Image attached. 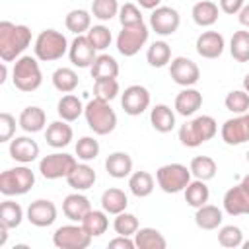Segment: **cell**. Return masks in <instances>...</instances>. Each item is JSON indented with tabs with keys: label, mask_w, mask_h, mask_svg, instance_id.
<instances>
[{
	"label": "cell",
	"mask_w": 249,
	"mask_h": 249,
	"mask_svg": "<svg viewBox=\"0 0 249 249\" xmlns=\"http://www.w3.org/2000/svg\"><path fill=\"white\" fill-rule=\"evenodd\" d=\"M31 43V29L12 21H0V58L4 62L18 60Z\"/></svg>",
	"instance_id": "6da1fadb"
},
{
	"label": "cell",
	"mask_w": 249,
	"mask_h": 249,
	"mask_svg": "<svg viewBox=\"0 0 249 249\" xmlns=\"http://www.w3.org/2000/svg\"><path fill=\"white\" fill-rule=\"evenodd\" d=\"M218 132V123L210 115H198L179 128V140L187 148H196L208 140H212Z\"/></svg>",
	"instance_id": "7a4b0ae2"
},
{
	"label": "cell",
	"mask_w": 249,
	"mask_h": 249,
	"mask_svg": "<svg viewBox=\"0 0 249 249\" xmlns=\"http://www.w3.org/2000/svg\"><path fill=\"white\" fill-rule=\"evenodd\" d=\"M39 58L37 56H29L23 54L14 62L12 68V82L16 86V89L31 93L35 89H39V86L43 84V74L39 68Z\"/></svg>",
	"instance_id": "3957f363"
},
{
	"label": "cell",
	"mask_w": 249,
	"mask_h": 249,
	"mask_svg": "<svg viewBox=\"0 0 249 249\" xmlns=\"http://www.w3.org/2000/svg\"><path fill=\"white\" fill-rule=\"evenodd\" d=\"M84 117H86L88 126L99 136H105V134L113 132L115 126H117V113L113 111L109 101H103V99H97V97H93L86 105Z\"/></svg>",
	"instance_id": "277c9868"
},
{
	"label": "cell",
	"mask_w": 249,
	"mask_h": 249,
	"mask_svg": "<svg viewBox=\"0 0 249 249\" xmlns=\"http://www.w3.org/2000/svg\"><path fill=\"white\" fill-rule=\"evenodd\" d=\"M68 49L70 45L66 41V35L56 29H43L37 35L35 45H33L35 56L43 62H53V60L62 58L68 53Z\"/></svg>",
	"instance_id": "5b68a950"
},
{
	"label": "cell",
	"mask_w": 249,
	"mask_h": 249,
	"mask_svg": "<svg viewBox=\"0 0 249 249\" xmlns=\"http://www.w3.org/2000/svg\"><path fill=\"white\" fill-rule=\"evenodd\" d=\"M33 185H35V173L25 165H18L0 173V193L4 196L25 195L31 191Z\"/></svg>",
	"instance_id": "8992f818"
},
{
	"label": "cell",
	"mask_w": 249,
	"mask_h": 249,
	"mask_svg": "<svg viewBox=\"0 0 249 249\" xmlns=\"http://www.w3.org/2000/svg\"><path fill=\"white\" fill-rule=\"evenodd\" d=\"M191 169L183 163H167V165H161L158 171H156V181H158V187L167 193V195H175V193H181L185 191V187L191 183Z\"/></svg>",
	"instance_id": "52a82bcc"
},
{
	"label": "cell",
	"mask_w": 249,
	"mask_h": 249,
	"mask_svg": "<svg viewBox=\"0 0 249 249\" xmlns=\"http://www.w3.org/2000/svg\"><path fill=\"white\" fill-rule=\"evenodd\" d=\"M78 165L76 158L70 156V154H64V152H54V154H49L45 156L41 161H39V171L45 179L49 181H54V179H66L68 173Z\"/></svg>",
	"instance_id": "ba28073f"
},
{
	"label": "cell",
	"mask_w": 249,
	"mask_h": 249,
	"mask_svg": "<svg viewBox=\"0 0 249 249\" xmlns=\"http://www.w3.org/2000/svg\"><path fill=\"white\" fill-rule=\"evenodd\" d=\"M148 35H150V31H148L146 23L123 27L117 35V51L123 56H134L146 45Z\"/></svg>",
	"instance_id": "9c48e42d"
},
{
	"label": "cell",
	"mask_w": 249,
	"mask_h": 249,
	"mask_svg": "<svg viewBox=\"0 0 249 249\" xmlns=\"http://www.w3.org/2000/svg\"><path fill=\"white\" fill-rule=\"evenodd\" d=\"M53 243L58 249H86L91 243V235L84 230L82 224H68L56 228L53 233Z\"/></svg>",
	"instance_id": "30bf717a"
},
{
	"label": "cell",
	"mask_w": 249,
	"mask_h": 249,
	"mask_svg": "<svg viewBox=\"0 0 249 249\" xmlns=\"http://www.w3.org/2000/svg\"><path fill=\"white\" fill-rule=\"evenodd\" d=\"M179 25H181V16L171 6H158L150 14V27L161 37L173 35L179 29Z\"/></svg>",
	"instance_id": "8fae6325"
},
{
	"label": "cell",
	"mask_w": 249,
	"mask_h": 249,
	"mask_svg": "<svg viewBox=\"0 0 249 249\" xmlns=\"http://www.w3.org/2000/svg\"><path fill=\"white\" fill-rule=\"evenodd\" d=\"M169 76H171V80L177 86L191 88V86H195L198 82L200 70H198V66H196L195 60H191L187 56H175L169 62Z\"/></svg>",
	"instance_id": "7c38bea8"
},
{
	"label": "cell",
	"mask_w": 249,
	"mask_h": 249,
	"mask_svg": "<svg viewBox=\"0 0 249 249\" xmlns=\"http://www.w3.org/2000/svg\"><path fill=\"white\" fill-rule=\"evenodd\" d=\"M121 105L126 115L138 117L150 107V91L140 84H132V86L124 88V91L121 95Z\"/></svg>",
	"instance_id": "4fadbf2b"
},
{
	"label": "cell",
	"mask_w": 249,
	"mask_h": 249,
	"mask_svg": "<svg viewBox=\"0 0 249 249\" xmlns=\"http://www.w3.org/2000/svg\"><path fill=\"white\" fill-rule=\"evenodd\" d=\"M70 62L78 68H91L93 60L97 58V49L89 43L88 35H76V39L70 43L68 49Z\"/></svg>",
	"instance_id": "5bb4252c"
},
{
	"label": "cell",
	"mask_w": 249,
	"mask_h": 249,
	"mask_svg": "<svg viewBox=\"0 0 249 249\" xmlns=\"http://www.w3.org/2000/svg\"><path fill=\"white\" fill-rule=\"evenodd\" d=\"M224 210L230 214V216H243V214H249V187L239 183L231 189L226 191L224 195Z\"/></svg>",
	"instance_id": "9a60e30c"
},
{
	"label": "cell",
	"mask_w": 249,
	"mask_h": 249,
	"mask_svg": "<svg viewBox=\"0 0 249 249\" xmlns=\"http://www.w3.org/2000/svg\"><path fill=\"white\" fill-rule=\"evenodd\" d=\"M27 220L29 224L37 226V228H47L53 226L56 220V206L53 200L49 198H37L29 204L27 208Z\"/></svg>",
	"instance_id": "2e32d148"
},
{
	"label": "cell",
	"mask_w": 249,
	"mask_h": 249,
	"mask_svg": "<svg viewBox=\"0 0 249 249\" xmlns=\"http://www.w3.org/2000/svg\"><path fill=\"white\" fill-rule=\"evenodd\" d=\"M224 47H226L224 35L218 33V31H202L196 37V43H195L196 53L202 58H210V60L212 58H218L224 53Z\"/></svg>",
	"instance_id": "e0dca14e"
},
{
	"label": "cell",
	"mask_w": 249,
	"mask_h": 249,
	"mask_svg": "<svg viewBox=\"0 0 249 249\" xmlns=\"http://www.w3.org/2000/svg\"><path fill=\"white\" fill-rule=\"evenodd\" d=\"M91 210V202L86 195H82L80 191L72 193V195H66L64 196V202H62V212L64 216L70 220V222H82L86 218V214Z\"/></svg>",
	"instance_id": "ac0fdd59"
},
{
	"label": "cell",
	"mask_w": 249,
	"mask_h": 249,
	"mask_svg": "<svg viewBox=\"0 0 249 249\" xmlns=\"http://www.w3.org/2000/svg\"><path fill=\"white\" fill-rule=\"evenodd\" d=\"M10 156L19 163H31L39 158V144L29 136H16L10 140Z\"/></svg>",
	"instance_id": "d6986e66"
},
{
	"label": "cell",
	"mask_w": 249,
	"mask_h": 249,
	"mask_svg": "<svg viewBox=\"0 0 249 249\" xmlns=\"http://www.w3.org/2000/svg\"><path fill=\"white\" fill-rule=\"evenodd\" d=\"M202 107V93L195 88H185L175 97V111L183 117L195 115Z\"/></svg>",
	"instance_id": "ffe728a7"
},
{
	"label": "cell",
	"mask_w": 249,
	"mask_h": 249,
	"mask_svg": "<svg viewBox=\"0 0 249 249\" xmlns=\"http://www.w3.org/2000/svg\"><path fill=\"white\" fill-rule=\"evenodd\" d=\"M222 140L228 146H239L243 142H247V130H245V123H243V115H237L233 119H228L222 128H220Z\"/></svg>",
	"instance_id": "44dd1931"
},
{
	"label": "cell",
	"mask_w": 249,
	"mask_h": 249,
	"mask_svg": "<svg viewBox=\"0 0 249 249\" xmlns=\"http://www.w3.org/2000/svg\"><path fill=\"white\" fill-rule=\"evenodd\" d=\"M72 138H74V132L66 121H54L47 126L45 140L51 148H64L72 142Z\"/></svg>",
	"instance_id": "7402d4cb"
},
{
	"label": "cell",
	"mask_w": 249,
	"mask_h": 249,
	"mask_svg": "<svg viewBox=\"0 0 249 249\" xmlns=\"http://www.w3.org/2000/svg\"><path fill=\"white\" fill-rule=\"evenodd\" d=\"M105 171L115 179L130 177V173H132V158L126 152H113L105 160Z\"/></svg>",
	"instance_id": "603a6c76"
},
{
	"label": "cell",
	"mask_w": 249,
	"mask_h": 249,
	"mask_svg": "<svg viewBox=\"0 0 249 249\" xmlns=\"http://www.w3.org/2000/svg\"><path fill=\"white\" fill-rule=\"evenodd\" d=\"M95 179H97V175H95L93 167H89L88 163H78V165L68 173L66 183H68V187H72L74 191H88V189H91V187L95 185Z\"/></svg>",
	"instance_id": "cb8c5ba5"
},
{
	"label": "cell",
	"mask_w": 249,
	"mask_h": 249,
	"mask_svg": "<svg viewBox=\"0 0 249 249\" xmlns=\"http://www.w3.org/2000/svg\"><path fill=\"white\" fill-rule=\"evenodd\" d=\"M18 124L25 130V132H41L47 124V115L41 107L37 105H31V107H25L21 113H19V119H18Z\"/></svg>",
	"instance_id": "d4e9b609"
},
{
	"label": "cell",
	"mask_w": 249,
	"mask_h": 249,
	"mask_svg": "<svg viewBox=\"0 0 249 249\" xmlns=\"http://www.w3.org/2000/svg\"><path fill=\"white\" fill-rule=\"evenodd\" d=\"M150 123H152V126H154L158 132H161V134L171 132L173 126H175V113H173V109H171L169 105L158 103V105H154L152 111H150Z\"/></svg>",
	"instance_id": "484cf974"
},
{
	"label": "cell",
	"mask_w": 249,
	"mask_h": 249,
	"mask_svg": "<svg viewBox=\"0 0 249 249\" xmlns=\"http://www.w3.org/2000/svg\"><path fill=\"white\" fill-rule=\"evenodd\" d=\"M191 16L198 27H210L218 21V4H214L212 0H200L193 6Z\"/></svg>",
	"instance_id": "4316f807"
},
{
	"label": "cell",
	"mask_w": 249,
	"mask_h": 249,
	"mask_svg": "<svg viewBox=\"0 0 249 249\" xmlns=\"http://www.w3.org/2000/svg\"><path fill=\"white\" fill-rule=\"evenodd\" d=\"M222 210L214 204H202L195 212V224L200 230H218L222 226Z\"/></svg>",
	"instance_id": "83f0119b"
},
{
	"label": "cell",
	"mask_w": 249,
	"mask_h": 249,
	"mask_svg": "<svg viewBox=\"0 0 249 249\" xmlns=\"http://www.w3.org/2000/svg\"><path fill=\"white\" fill-rule=\"evenodd\" d=\"M128 206V198L124 195V191L117 189V187H111L107 191H103L101 195V208L107 212V214H121L124 212Z\"/></svg>",
	"instance_id": "f1b7e54d"
},
{
	"label": "cell",
	"mask_w": 249,
	"mask_h": 249,
	"mask_svg": "<svg viewBox=\"0 0 249 249\" xmlns=\"http://www.w3.org/2000/svg\"><path fill=\"white\" fill-rule=\"evenodd\" d=\"M134 245L138 249H165L167 241L156 228H138L134 233Z\"/></svg>",
	"instance_id": "f546056e"
},
{
	"label": "cell",
	"mask_w": 249,
	"mask_h": 249,
	"mask_svg": "<svg viewBox=\"0 0 249 249\" xmlns=\"http://www.w3.org/2000/svg\"><path fill=\"white\" fill-rule=\"evenodd\" d=\"M89 72H91L93 82L103 80V78H117L119 76V62L111 54H97Z\"/></svg>",
	"instance_id": "4dcf8cb0"
},
{
	"label": "cell",
	"mask_w": 249,
	"mask_h": 249,
	"mask_svg": "<svg viewBox=\"0 0 249 249\" xmlns=\"http://www.w3.org/2000/svg\"><path fill=\"white\" fill-rule=\"evenodd\" d=\"M84 109H86V107L82 105L80 97L74 95V93H66L64 97H60V101H58V105H56L58 117H60L62 121H66V123H74V121L84 113Z\"/></svg>",
	"instance_id": "1f68e13d"
},
{
	"label": "cell",
	"mask_w": 249,
	"mask_h": 249,
	"mask_svg": "<svg viewBox=\"0 0 249 249\" xmlns=\"http://www.w3.org/2000/svg\"><path fill=\"white\" fill-rule=\"evenodd\" d=\"M84 226V230L91 235V237H99L107 231L109 228V218H107V212L105 210H89L86 214V218L80 222Z\"/></svg>",
	"instance_id": "d6a6232c"
},
{
	"label": "cell",
	"mask_w": 249,
	"mask_h": 249,
	"mask_svg": "<svg viewBox=\"0 0 249 249\" xmlns=\"http://www.w3.org/2000/svg\"><path fill=\"white\" fill-rule=\"evenodd\" d=\"M128 189L138 198L150 196L154 191V177L148 171H134L128 177Z\"/></svg>",
	"instance_id": "836d02e7"
},
{
	"label": "cell",
	"mask_w": 249,
	"mask_h": 249,
	"mask_svg": "<svg viewBox=\"0 0 249 249\" xmlns=\"http://www.w3.org/2000/svg\"><path fill=\"white\" fill-rule=\"evenodd\" d=\"M210 198V191L206 187V181L195 179L185 187V202L193 208H198L202 204H206Z\"/></svg>",
	"instance_id": "e575fe53"
},
{
	"label": "cell",
	"mask_w": 249,
	"mask_h": 249,
	"mask_svg": "<svg viewBox=\"0 0 249 249\" xmlns=\"http://www.w3.org/2000/svg\"><path fill=\"white\" fill-rule=\"evenodd\" d=\"M146 60H148V64L154 66V68H163L165 64L171 62V47H169L165 41H154V43L148 47Z\"/></svg>",
	"instance_id": "d590c367"
},
{
	"label": "cell",
	"mask_w": 249,
	"mask_h": 249,
	"mask_svg": "<svg viewBox=\"0 0 249 249\" xmlns=\"http://www.w3.org/2000/svg\"><path fill=\"white\" fill-rule=\"evenodd\" d=\"M189 169H191V173H193L196 179H200V181H210V179H214V175H216V171H218V165H216V161H214L210 156H196V158L191 160Z\"/></svg>",
	"instance_id": "8d00e7d4"
},
{
	"label": "cell",
	"mask_w": 249,
	"mask_h": 249,
	"mask_svg": "<svg viewBox=\"0 0 249 249\" xmlns=\"http://www.w3.org/2000/svg\"><path fill=\"white\" fill-rule=\"evenodd\" d=\"M78 82H80V78L72 68L62 66V68H56L53 72V86L62 93H72L78 88Z\"/></svg>",
	"instance_id": "74e56055"
},
{
	"label": "cell",
	"mask_w": 249,
	"mask_h": 249,
	"mask_svg": "<svg viewBox=\"0 0 249 249\" xmlns=\"http://www.w3.org/2000/svg\"><path fill=\"white\" fill-rule=\"evenodd\" d=\"M230 53H231L233 60H237V62H249V31L247 29H239V31H235L231 35Z\"/></svg>",
	"instance_id": "f35d334b"
},
{
	"label": "cell",
	"mask_w": 249,
	"mask_h": 249,
	"mask_svg": "<svg viewBox=\"0 0 249 249\" xmlns=\"http://www.w3.org/2000/svg\"><path fill=\"white\" fill-rule=\"evenodd\" d=\"M64 23H66V29L72 31L74 35H84L91 27V16L86 10H72L66 14Z\"/></svg>",
	"instance_id": "ab89813d"
},
{
	"label": "cell",
	"mask_w": 249,
	"mask_h": 249,
	"mask_svg": "<svg viewBox=\"0 0 249 249\" xmlns=\"http://www.w3.org/2000/svg\"><path fill=\"white\" fill-rule=\"evenodd\" d=\"M21 220H23V208L16 200L8 198V200H4L0 204V224H4L10 230H14V228H18L21 224Z\"/></svg>",
	"instance_id": "60d3db41"
},
{
	"label": "cell",
	"mask_w": 249,
	"mask_h": 249,
	"mask_svg": "<svg viewBox=\"0 0 249 249\" xmlns=\"http://www.w3.org/2000/svg\"><path fill=\"white\" fill-rule=\"evenodd\" d=\"M224 105L228 111H231L235 115H243L249 111V93L245 89H233L226 95Z\"/></svg>",
	"instance_id": "b9f144b4"
},
{
	"label": "cell",
	"mask_w": 249,
	"mask_h": 249,
	"mask_svg": "<svg viewBox=\"0 0 249 249\" xmlns=\"http://www.w3.org/2000/svg\"><path fill=\"white\" fill-rule=\"evenodd\" d=\"M138 218L130 212H121L117 214V218L113 220V230L117 235H134L138 231Z\"/></svg>",
	"instance_id": "7bdbcfd3"
},
{
	"label": "cell",
	"mask_w": 249,
	"mask_h": 249,
	"mask_svg": "<svg viewBox=\"0 0 249 249\" xmlns=\"http://www.w3.org/2000/svg\"><path fill=\"white\" fill-rule=\"evenodd\" d=\"M119 2L117 0H93L91 2V16L99 21H109L119 14Z\"/></svg>",
	"instance_id": "ee69618b"
},
{
	"label": "cell",
	"mask_w": 249,
	"mask_h": 249,
	"mask_svg": "<svg viewBox=\"0 0 249 249\" xmlns=\"http://www.w3.org/2000/svg\"><path fill=\"white\" fill-rule=\"evenodd\" d=\"M119 93V82L117 78H103V80H95L93 84V95L97 99L103 101H113Z\"/></svg>",
	"instance_id": "f6af8a7d"
},
{
	"label": "cell",
	"mask_w": 249,
	"mask_h": 249,
	"mask_svg": "<svg viewBox=\"0 0 249 249\" xmlns=\"http://www.w3.org/2000/svg\"><path fill=\"white\" fill-rule=\"evenodd\" d=\"M76 156L82 161H91L99 156V142L93 136H82L76 142Z\"/></svg>",
	"instance_id": "bcb514c9"
},
{
	"label": "cell",
	"mask_w": 249,
	"mask_h": 249,
	"mask_svg": "<svg viewBox=\"0 0 249 249\" xmlns=\"http://www.w3.org/2000/svg\"><path fill=\"white\" fill-rule=\"evenodd\" d=\"M218 243L222 247H228V249L241 247L243 233H241V230L237 226H222L220 231H218Z\"/></svg>",
	"instance_id": "7dc6e473"
},
{
	"label": "cell",
	"mask_w": 249,
	"mask_h": 249,
	"mask_svg": "<svg viewBox=\"0 0 249 249\" xmlns=\"http://www.w3.org/2000/svg\"><path fill=\"white\" fill-rule=\"evenodd\" d=\"M88 39H89V43H91L97 51H105V49L111 45L113 35H111V31H109V27H105V25H93V27H89V31H88Z\"/></svg>",
	"instance_id": "c3c4849f"
},
{
	"label": "cell",
	"mask_w": 249,
	"mask_h": 249,
	"mask_svg": "<svg viewBox=\"0 0 249 249\" xmlns=\"http://www.w3.org/2000/svg\"><path fill=\"white\" fill-rule=\"evenodd\" d=\"M119 19H121V25H123V27L144 23L140 10H138L134 4H130V2H126L124 6H121V10H119Z\"/></svg>",
	"instance_id": "681fc988"
},
{
	"label": "cell",
	"mask_w": 249,
	"mask_h": 249,
	"mask_svg": "<svg viewBox=\"0 0 249 249\" xmlns=\"http://www.w3.org/2000/svg\"><path fill=\"white\" fill-rule=\"evenodd\" d=\"M14 132H16V119H14V115H10L6 111L0 113V142L12 140Z\"/></svg>",
	"instance_id": "f907efd6"
},
{
	"label": "cell",
	"mask_w": 249,
	"mask_h": 249,
	"mask_svg": "<svg viewBox=\"0 0 249 249\" xmlns=\"http://www.w3.org/2000/svg\"><path fill=\"white\" fill-rule=\"evenodd\" d=\"M245 6V0H220V10L228 16H235Z\"/></svg>",
	"instance_id": "816d5d0a"
},
{
	"label": "cell",
	"mask_w": 249,
	"mask_h": 249,
	"mask_svg": "<svg viewBox=\"0 0 249 249\" xmlns=\"http://www.w3.org/2000/svg\"><path fill=\"white\" fill-rule=\"evenodd\" d=\"M134 239H130L128 235H117L115 239L109 241V249H134Z\"/></svg>",
	"instance_id": "f5cc1de1"
},
{
	"label": "cell",
	"mask_w": 249,
	"mask_h": 249,
	"mask_svg": "<svg viewBox=\"0 0 249 249\" xmlns=\"http://www.w3.org/2000/svg\"><path fill=\"white\" fill-rule=\"evenodd\" d=\"M237 19H239V23H241L243 27L249 29V4H245V6L241 8V12L237 14Z\"/></svg>",
	"instance_id": "db71d44e"
},
{
	"label": "cell",
	"mask_w": 249,
	"mask_h": 249,
	"mask_svg": "<svg viewBox=\"0 0 249 249\" xmlns=\"http://www.w3.org/2000/svg\"><path fill=\"white\" fill-rule=\"evenodd\" d=\"M160 2L161 0H138L140 8H144V10H156L160 6Z\"/></svg>",
	"instance_id": "11a10c76"
},
{
	"label": "cell",
	"mask_w": 249,
	"mask_h": 249,
	"mask_svg": "<svg viewBox=\"0 0 249 249\" xmlns=\"http://www.w3.org/2000/svg\"><path fill=\"white\" fill-rule=\"evenodd\" d=\"M8 230H10L8 226L0 224V233H2V235H0V245H4V243H6V239H8Z\"/></svg>",
	"instance_id": "9f6ffc18"
},
{
	"label": "cell",
	"mask_w": 249,
	"mask_h": 249,
	"mask_svg": "<svg viewBox=\"0 0 249 249\" xmlns=\"http://www.w3.org/2000/svg\"><path fill=\"white\" fill-rule=\"evenodd\" d=\"M243 123H245V130H247V140H249V111L243 113Z\"/></svg>",
	"instance_id": "6f0895ef"
},
{
	"label": "cell",
	"mask_w": 249,
	"mask_h": 249,
	"mask_svg": "<svg viewBox=\"0 0 249 249\" xmlns=\"http://www.w3.org/2000/svg\"><path fill=\"white\" fill-rule=\"evenodd\" d=\"M6 76H8V68H6V62H2V78H0V84L6 82Z\"/></svg>",
	"instance_id": "680465c9"
},
{
	"label": "cell",
	"mask_w": 249,
	"mask_h": 249,
	"mask_svg": "<svg viewBox=\"0 0 249 249\" xmlns=\"http://www.w3.org/2000/svg\"><path fill=\"white\" fill-rule=\"evenodd\" d=\"M243 89L249 93V74H245V78H243Z\"/></svg>",
	"instance_id": "91938a15"
},
{
	"label": "cell",
	"mask_w": 249,
	"mask_h": 249,
	"mask_svg": "<svg viewBox=\"0 0 249 249\" xmlns=\"http://www.w3.org/2000/svg\"><path fill=\"white\" fill-rule=\"evenodd\" d=\"M241 183H243V185H247V187H249V173H247V175H245V177H243V181H241Z\"/></svg>",
	"instance_id": "94428289"
},
{
	"label": "cell",
	"mask_w": 249,
	"mask_h": 249,
	"mask_svg": "<svg viewBox=\"0 0 249 249\" xmlns=\"http://www.w3.org/2000/svg\"><path fill=\"white\" fill-rule=\"evenodd\" d=\"M241 247H243V249H249V241H243V243H241Z\"/></svg>",
	"instance_id": "6125c7cd"
},
{
	"label": "cell",
	"mask_w": 249,
	"mask_h": 249,
	"mask_svg": "<svg viewBox=\"0 0 249 249\" xmlns=\"http://www.w3.org/2000/svg\"><path fill=\"white\" fill-rule=\"evenodd\" d=\"M247 161H249V152H247Z\"/></svg>",
	"instance_id": "be15d7a7"
}]
</instances>
